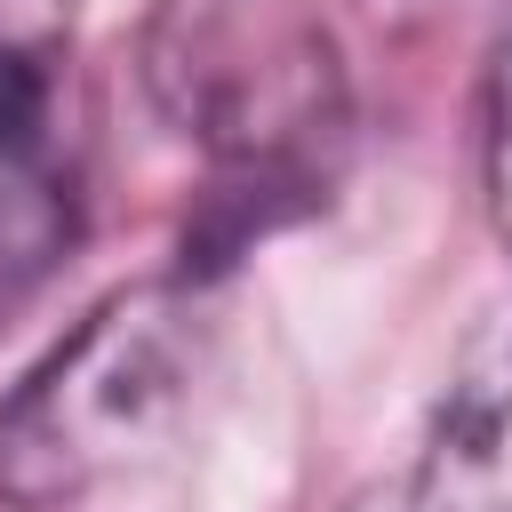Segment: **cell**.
I'll return each instance as SVG.
<instances>
[{"mask_svg": "<svg viewBox=\"0 0 512 512\" xmlns=\"http://www.w3.org/2000/svg\"><path fill=\"white\" fill-rule=\"evenodd\" d=\"M72 248V168L56 136L48 48L0 16V304L56 272Z\"/></svg>", "mask_w": 512, "mask_h": 512, "instance_id": "cell-3", "label": "cell"}, {"mask_svg": "<svg viewBox=\"0 0 512 512\" xmlns=\"http://www.w3.org/2000/svg\"><path fill=\"white\" fill-rule=\"evenodd\" d=\"M224 400V320L200 272L104 296L0 400L8 512H184Z\"/></svg>", "mask_w": 512, "mask_h": 512, "instance_id": "cell-1", "label": "cell"}, {"mask_svg": "<svg viewBox=\"0 0 512 512\" xmlns=\"http://www.w3.org/2000/svg\"><path fill=\"white\" fill-rule=\"evenodd\" d=\"M408 512H512V336H488L448 376Z\"/></svg>", "mask_w": 512, "mask_h": 512, "instance_id": "cell-4", "label": "cell"}, {"mask_svg": "<svg viewBox=\"0 0 512 512\" xmlns=\"http://www.w3.org/2000/svg\"><path fill=\"white\" fill-rule=\"evenodd\" d=\"M480 168H488V216L512 240V40L496 48L488 72V136H480Z\"/></svg>", "mask_w": 512, "mask_h": 512, "instance_id": "cell-5", "label": "cell"}, {"mask_svg": "<svg viewBox=\"0 0 512 512\" xmlns=\"http://www.w3.org/2000/svg\"><path fill=\"white\" fill-rule=\"evenodd\" d=\"M144 80L168 128L256 208L312 200L344 160L352 96L320 0H160Z\"/></svg>", "mask_w": 512, "mask_h": 512, "instance_id": "cell-2", "label": "cell"}]
</instances>
